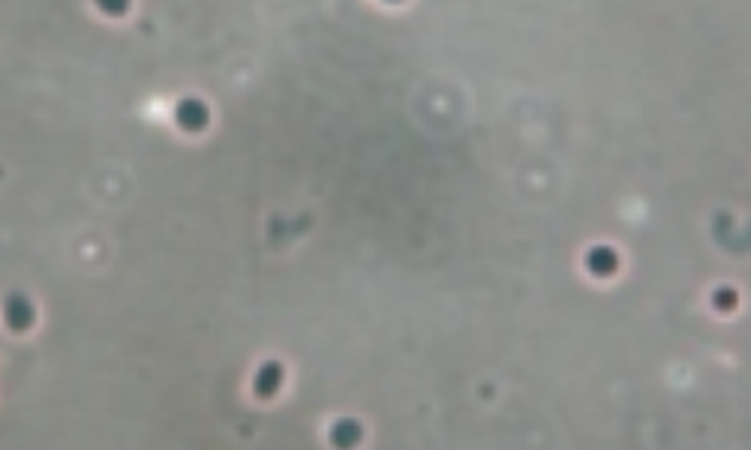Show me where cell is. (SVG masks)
Segmentation results:
<instances>
[{"label":"cell","mask_w":751,"mask_h":450,"mask_svg":"<svg viewBox=\"0 0 751 450\" xmlns=\"http://www.w3.org/2000/svg\"><path fill=\"white\" fill-rule=\"evenodd\" d=\"M3 318L13 330H24L34 322V306H30V300L24 294H9L3 303Z\"/></svg>","instance_id":"6da1fadb"},{"label":"cell","mask_w":751,"mask_h":450,"mask_svg":"<svg viewBox=\"0 0 751 450\" xmlns=\"http://www.w3.org/2000/svg\"><path fill=\"white\" fill-rule=\"evenodd\" d=\"M177 120H180V126L184 129H198V126H205V105L198 103V99H187V103H180L177 108Z\"/></svg>","instance_id":"7a4b0ae2"},{"label":"cell","mask_w":751,"mask_h":450,"mask_svg":"<svg viewBox=\"0 0 751 450\" xmlns=\"http://www.w3.org/2000/svg\"><path fill=\"white\" fill-rule=\"evenodd\" d=\"M279 378H283V373H279V366L277 363H268L262 373H258L256 378V393H274V390L279 387Z\"/></svg>","instance_id":"3957f363"},{"label":"cell","mask_w":751,"mask_h":450,"mask_svg":"<svg viewBox=\"0 0 751 450\" xmlns=\"http://www.w3.org/2000/svg\"><path fill=\"white\" fill-rule=\"evenodd\" d=\"M589 264H592L595 273H610V270L616 267V258H613L610 249H595L592 258H589Z\"/></svg>","instance_id":"277c9868"},{"label":"cell","mask_w":751,"mask_h":450,"mask_svg":"<svg viewBox=\"0 0 751 450\" xmlns=\"http://www.w3.org/2000/svg\"><path fill=\"white\" fill-rule=\"evenodd\" d=\"M105 9H112V13H117V9H124V0H99Z\"/></svg>","instance_id":"5b68a950"}]
</instances>
